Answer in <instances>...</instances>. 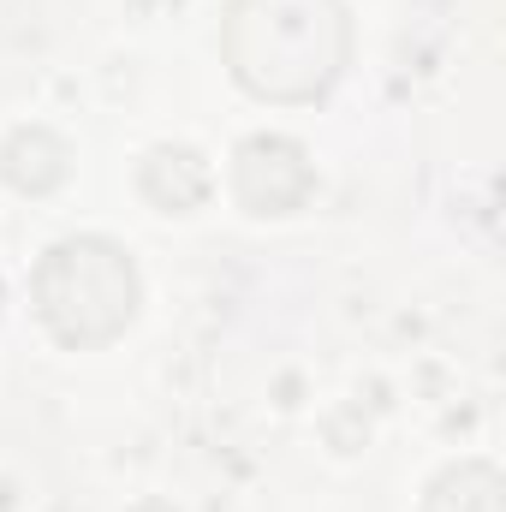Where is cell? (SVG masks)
<instances>
[{"label": "cell", "mask_w": 506, "mask_h": 512, "mask_svg": "<svg viewBox=\"0 0 506 512\" xmlns=\"http://www.w3.org/2000/svg\"><path fill=\"white\" fill-rule=\"evenodd\" d=\"M233 78L262 102H316L352 54L340 0H233L221 30Z\"/></svg>", "instance_id": "obj_1"}, {"label": "cell", "mask_w": 506, "mask_h": 512, "mask_svg": "<svg viewBox=\"0 0 506 512\" xmlns=\"http://www.w3.org/2000/svg\"><path fill=\"white\" fill-rule=\"evenodd\" d=\"M36 316L60 346H108L137 316V274L108 239H66L36 268Z\"/></svg>", "instance_id": "obj_2"}, {"label": "cell", "mask_w": 506, "mask_h": 512, "mask_svg": "<svg viewBox=\"0 0 506 512\" xmlns=\"http://www.w3.org/2000/svg\"><path fill=\"white\" fill-rule=\"evenodd\" d=\"M233 191L251 215H292L310 191V161L292 137H251L239 149Z\"/></svg>", "instance_id": "obj_3"}, {"label": "cell", "mask_w": 506, "mask_h": 512, "mask_svg": "<svg viewBox=\"0 0 506 512\" xmlns=\"http://www.w3.org/2000/svg\"><path fill=\"white\" fill-rule=\"evenodd\" d=\"M429 512H501V477L489 465H453L429 489Z\"/></svg>", "instance_id": "obj_4"}]
</instances>
